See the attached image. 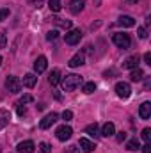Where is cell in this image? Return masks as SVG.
<instances>
[{
  "instance_id": "cell-26",
  "label": "cell",
  "mask_w": 151,
  "mask_h": 153,
  "mask_svg": "<svg viewBox=\"0 0 151 153\" xmlns=\"http://www.w3.org/2000/svg\"><path fill=\"white\" fill-rule=\"evenodd\" d=\"M39 153H52V146L48 143H41L39 144Z\"/></svg>"
},
{
  "instance_id": "cell-3",
  "label": "cell",
  "mask_w": 151,
  "mask_h": 153,
  "mask_svg": "<svg viewBox=\"0 0 151 153\" xmlns=\"http://www.w3.org/2000/svg\"><path fill=\"white\" fill-rule=\"evenodd\" d=\"M5 89H7L9 93L18 94V93L21 91V80H20L18 76H14V75H9L7 78H5Z\"/></svg>"
},
{
  "instance_id": "cell-23",
  "label": "cell",
  "mask_w": 151,
  "mask_h": 153,
  "mask_svg": "<svg viewBox=\"0 0 151 153\" xmlns=\"http://www.w3.org/2000/svg\"><path fill=\"white\" fill-rule=\"evenodd\" d=\"M48 7L52 13H59L62 9V4H61V0H48Z\"/></svg>"
},
{
  "instance_id": "cell-24",
  "label": "cell",
  "mask_w": 151,
  "mask_h": 153,
  "mask_svg": "<svg viewBox=\"0 0 151 153\" xmlns=\"http://www.w3.org/2000/svg\"><path fill=\"white\" fill-rule=\"evenodd\" d=\"M139 148H141L139 139H130V141L126 143V150H128V152H137Z\"/></svg>"
},
{
  "instance_id": "cell-34",
  "label": "cell",
  "mask_w": 151,
  "mask_h": 153,
  "mask_svg": "<svg viewBox=\"0 0 151 153\" xmlns=\"http://www.w3.org/2000/svg\"><path fill=\"white\" fill-rule=\"evenodd\" d=\"M66 153H80V148H78L76 144H71V146L66 148Z\"/></svg>"
},
{
  "instance_id": "cell-10",
  "label": "cell",
  "mask_w": 151,
  "mask_h": 153,
  "mask_svg": "<svg viewBox=\"0 0 151 153\" xmlns=\"http://www.w3.org/2000/svg\"><path fill=\"white\" fill-rule=\"evenodd\" d=\"M78 146H80V150L84 153H93L96 150V144L93 143V141H89V139H85V137H80V141H78Z\"/></svg>"
},
{
  "instance_id": "cell-9",
  "label": "cell",
  "mask_w": 151,
  "mask_h": 153,
  "mask_svg": "<svg viewBox=\"0 0 151 153\" xmlns=\"http://www.w3.org/2000/svg\"><path fill=\"white\" fill-rule=\"evenodd\" d=\"M34 150H36L34 141H21V143L16 146V152L18 153H34Z\"/></svg>"
},
{
  "instance_id": "cell-16",
  "label": "cell",
  "mask_w": 151,
  "mask_h": 153,
  "mask_svg": "<svg viewBox=\"0 0 151 153\" xmlns=\"http://www.w3.org/2000/svg\"><path fill=\"white\" fill-rule=\"evenodd\" d=\"M117 23H119L121 27H126V29H130V27H135V20H133L132 16H126V14H123V16H119V20H117Z\"/></svg>"
},
{
  "instance_id": "cell-40",
  "label": "cell",
  "mask_w": 151,
  "mask_h": 153,
  "mask_svg": "<svg viewBox=\"0 0 151 153\" xmlns=\"http://www.w3.org/2000/svg\"><path fill=\"white\" fill-rule=\"evenodd\" d=\"M0 66H2V55H0Z\"/></svg>"
},
{
  "instance_id": "cell-2",
  "label": "cell",
  "mask_w": 151,
  "mask_h": 153,
  "mask_svg": "<svg viewBox=\"0 0 151 153\" xmlns=\"http://www.w3.org/2000/svg\"><path fill=\"white\" fill-rule=\"evenodd\" d=\"M112 41L117 48H123V50H128V48L132 46V38H130V34H124V32H115L112 36Z\"/></svg>"
},
{
  "instance_id": "cell-37",
  "label": "cell",
  "mask_w": 151,
  "mask_h": 153,
  "mask_svg": "<svg viewBox=\"0 0 151 153\" xmlns=\"http://www.w3.org/2000/svg\"><path fill=\"white\" fill-rule=\"evenodd\" d=\"M144 62H146L148 66H151V53H150V52H146V53H144Z\"/></svg>"
},
{
  "instance_id": "cell-22",
  "label": "cell",
  "mask_w": 151,
  "mask_h": 153,
  "mask_svg": "<svg viewBox=\"0 0 151 153\" xmlns=\"http://www.w3.org/2000/svg\"><path fill=\"white\" fill-rule=\"evenodd\" d=\"M48 82L52 84V85H57L59 82H61V71L55 68V70H52V73H50V76H48Z\"/></svg>"
},
{
  "instance_id": "cell-14",
  "label": "cell",
  "mask_w": 151,
  "mask_h": 153,
  "mask_svg": "<svg viewBox=\"0 0 151 153\" xmlns=\"http://www.w3.org/2000/svg\"><path fill=\"white\" fill-rule=\"evenodd\" d=\"M50 20H52L57 27H62V29H66V30H70V29H71V25H73V23H71V20H64V18H59V16H52Z\"/></svg>"
},
{
  "instance_id": "cell-4",
  "label": "cell",
  "mask_w": 151,
  "mask_h": 153,
  "mask_svg": "<svg viewBox=\"0 0 151 153\" xmlns=\"http://www.w3.org/2000/svg\"><path fill=\"white\" fill-rule=\"evenodd\" d=\"M80 39H82V30H80V29H70V30L66 32V36H64L66 45H70V46L78 45V43H80Z\"/></svg>"
},
{
  "instance_id": "cell-7",
  "label": "cell",
  "mask_w": 151,
  "mask_h": 153,
  "mask_svg": "<svg viewBox=\"0 0 151 153\" xmlns=\"http://www.w3.org/2000/svg\"><path fill=\"white\" fill-rule=\"evenodd\" d=\"M57 119H59V116L55 114V112H50V114H46L41 121H39V126H41L43 130H48V128H52V125H55Z\"/></svg>"
},
{
  "instance_id": "cell-20",
  "label": "cell",
  "mask_w": 151,
  "mask_h": 153,
  "mask_svg": "<svg viewBox=\"0 0 151 153\" xmlns=\"http://www.w3.org/2000/svg\"><path fill=\"white\" fill-rule=\"evenodd\" d=\"M144 71L141 70V68H135V70H132V73H130V80L132 82H141L142 78H144Z\"/></svg>"
},
{
  "instance_id": "cell-11",
  "label": "cell",
  "mask_w": 151,
  "mask_h": 153,
  "mask_svg": "<svg viewBox=\"0 0 151 153\" xmlns=\"http://www.w3.org/2000/svg\"><path fill=\"white\" fill-rule=\"evenodd\" d=\"M84 64H85V55H84L82 52L75 53V55L70 59V62H68L70 68H78V66H84Z\"/></svg>"
},
{
  "instance_id": "cell-32",
  "label": "cell",
  "mask_w": 151,
  "mask_h": 153,
  "mask_svg": "<svg viewBox=\"0 0 151 153\" xmlns=\"http://www.w3.org/2000/svg\"><path fill=\"white\" fill-rule=\"evenodd\" d=\"M57 38H59V32H57V30H50V32L46 34V39H48V41H55Z\"/></svg>"
},
{
  "instance_id": "cell-38",
  "label": "cell",
  "mask_w": 151,
  "mask_h": 153,
  "mask_svg": "<svg viewBox=\"0 0 151 153\" xmlns=\"http://www.w3.org/2000/svg\"><path fill=\"white\" fill-rule=\"evenodd\" d=\"M142 153H151V143H146L142 146Z\"/></svg>"
},
{
  "instance_id": "cell-28",
  "label": "cell",
  "mask_w": 151,
  "mask_h": 153,
  "mask_svg": "<svg viewBox=\"0 0 151 153\" xmlns=\"http://www.w3.org/2000/svg\"><path fill=\"white\" fill-rule=\"evenodd\" d=\"M34 98H32V94H23L21 98H20V102L18 103H21V105H25V103H30Z\"/></svg>"
},
{
  "instance_id": "cell-25",
  "label": "cell",
  "mask_w": 151,
  "mask_h": 153,
  "mask_svg": "<svg viewBox=\"0 0 151 153\" xmlns=\"http://www.w3.org/2000/svg\"><path fill=\"white\" fill-rule=\"evenodd\" d=\"M82 91H84L85 94H91V93L96 91V84H94V82H85V84L82 85Z\"/></svg>"
},
{
  "instance_id": "cell-17",
  "label": "cell",
  "mask_w": 151,
  "mask_h": 153,
  "mask_svg": "<svg viewBox=\"0 0 151 153\" xmlns=\"http://www.w3.org/2000/svg\"><path fill=\"white\" fill-rule=\"evenodd\" d=\"M11 121V112L5 109H0V130H4Z\"/></svg>"
},
{
  "instance_id": "cell-12",
  "label": "cell",
  "mask_w": 151,
  "mask_h": 153,
  "mask_svg": "<svg viewBox=\"0 0 151 153\" xmlns=\"http://www.w3.org/2000/svg\"><path fill=\"white\" fill-rule=\"evenodd\" d=\"M139 62H141V57H139V55H130V57L123 62V68H126V70H135V68H139Z\"/></svg>"
},
{
  "instance_id": "cell-31",
  "label": "cell",
  "mask_w": 151,
  "mask_h": 153,
  "mask_svg": "<svg viewBox=\"0 0 151 153\" xmlns=\"http://www.w3.org/2000/svg\"><path fill=\"white\" fill-rule=\"evenodd\" d=\"M5 43H7V32L2 30L0 32V48H5Z\"/></svg>"
},
{
  "instance_id": "cell-35",
  "label": "cell",
  "mask_w": 151,
  "mask_h": 153,
  "mask_svg": "<svg viewBox=\"0 0 151 153\" xmlns=\"http://www.w3.org/2000/svg\"><path fill=\"white\" fill-rule=\"evenodd\" d=\"M16 112H18V116H25V107L21 105V103H16Z\"/></svg>"
},
{
  "instance_id": "cell-6",
  "label": "cell",
  "mask_w": 151,
  "mask_h": 153,
  "mask_svg": "<svg viewBox=\"0 0 151 153\" xmlns=\"http://www.w3.org/2000/svg\"><path fill=\"white\" fill-rule=\"evenodd\" d=\"M55 135H57L59 141H68V139H71V135H73V128H71L70 125H61V126L55 130Z\"/></svg>"
},
{
  "instance_id": "cell-29",
  "label": "cell",
  "mask_w": 151,
  "mask_h": 153,
  "mask_svg": "<svg viewBox=\"0 0 151 153\" xmlns=\"http://www.w3.org/2000/svg\"><path fill=\"white\" fill-rule=\"evenodd\" d=\"M9 14H11V11H9L7 7H0V22H4Z\"/></svg>"
},
{
  "instance_id": "cell-30",
  "label": "cell",
  "mask_w": 151,
  "mask_h": 153,
  "mask_svg": "<svg viewBox=\"0 0 151 153\" xmlns=\"http://www.w3.org/2000/svg\"><path fill=\"white\" fill-rule=\"evenodd\" d=\"M137 34H139L141 39H146L148 38V29H146V27H139V29H137Z\"/></svg>"
},
{
  "instance_id": "cell-36",
  "label": "cell",
  "mask_w": 151,
  "mask_h": 153,
  "mask_svg": "<svg viewBox=\"0 0 151 153\" xmlns=\"http://www.w3.org/2000/svg\"><path fill=\"white\" fill-rule=\"evenodd\" d=\"M115 139H117V141H119V143H123V141H124V139H126V132H119V134H117V137H115Z\"/></svg>"
},
{
  "instance_id": "cell-39",
  "label": "cell",
  "mask_w": 151,
  "mask_h": 153,
  "mask_svg": "<svg viewBox=\"0 0 151 153\" xmlns=\"http://www.w3.org/2000/svg\"><path fill=\"white\" fill-rule=\"evenodd\" d=\"M137 2H139V0H123V4H124V5H135Z\"/></svg>"
},
{
  "instance_id": "cell-15",
  "label": "cell",
  "mask_w": 151,
  "mask_h": 153,
  "mask_svg": "<svg viewBox=\"0 0 151 153\" xmlns=\"http://www.w3.org/2000/svg\"><path fill=\"white\" fill-rule=\"evenodd\" d=\"M139 116H141V119H150V116H151V102H144V103L141 105V109H139Z\"/></svg>"
},
{
  "instance_id": "cell-18",
  "label": "cell",
  "mask_w": 151,
  "mask_h": 153,
  "mask_svg": "<svg viewBox=\"0 0 151 153\" xmlns=\"http://www.w3.org/2000/svg\"><path fill=\"white\" fill-rule=\"evenodd\" d=\"M114 134H115V126H114V123H105L103 128H101V132H100V135H103V137H112Z\"/></svg>"
},
{
  "instance_id": "cell-33",
  "label": "cell",
  "mask_w": 151,
  "mask_h": 153,
  "mask_svg": "<svg viewBox=\"0 0 151 153\" xmlns=\"http://www.w3.org/2000/svg\"><path fill=\"white\" fill-rule=\"evenodd\" d=\"M62 119H64V121H71V119H73V112H71V111H64V112H62Z\"/></svg>"
},
{
  "instance_id": "cell-19",
  "label": "cell",
  "mask_w": 151,
  "mask_h": 153,
  "mask_svg": "<svg viewBox=\"0 0 151 153\" xmlns=\"http://www.w3.org/2000/svg\"><path fill=\"white\" fill-rule=\"evenodd\" d=\"M36 84H38L36 73H27V75L23 76V85H25V87H34Z\"/></svg>"
},
{
  "instance_id": "cell-8",
  "label": "cell",
  "mask_w": 151,
  "mask_h": 153,
  "mask_svg": "<svg viewBox=\"0 0 151 153\" xmlns=\"http://www.w3.org/2000/svg\"><path fill=\"white\" fill-rule=\"evenodd\" d=\"M46 66H48V59L44 55H39L38 59L34 61V73L36 75H41L46 71Z\"/></svg>"
},
{
  "instance_id": "cell-41",
  "label": "cell",
  "mask_w": 151,
  "mask_h": 153,
  "mask_svg": "<svg viewBox=\"0 0 151 153\" xmlns=\"http://www.w3.org/2000/svg\"><path fill=\"white\" fill-rule=\"evenodd\" d=\"M0 152H2V148H0Z\"/></svg>"
},
{
  "instance_id": "cell-13",
  "label": "cell",
  "mask_w": 151,
  "mask_h": 153,
  "mask_svg": "<svg viewBox=\"0 0 151 153\" xmlns=\"http://www.w3.org/2000/svg\"><path fill=\"white\" fill-rule=\"evenodd\" d=\"M84 5H85V0H71L70 2V11L73 14H80L84 11Z\"/></svg>"
},
{
  "instance_id": "cell-21",
  "label": "cell",
  "mask_w": 151,
  "mask_h": 153,
  "mask_svg": "<svg viewBox=\"0 0 151 153\" xmlns=\"http://www.w3.org/2000/svg\"><path fill=\"white\" fill-rule=\"evenodd\" d=\"M85 134H89L91 137H98V135H100V128H98V125H96V123L87 125V126H85Z\"/></svg>"
},
{
  "instance_id": "cell-1",
  "label": "cell",
  "mask_w": 151,
  "mask_h": 153,
  "mask_svg": "<svg viewBox=\"0 0 151 153\" xmlns=\"http://www.w3.org/2000/svg\"><path fill=\"white\" fill-rule=\"evenodd\" d=\"M61 84H62V89H64L66 93H71V91H75L76 87L82 84V76L76 75V73H70V75L62 76Z\"/></svg>"
},
{
  "instance_id": "cell-5",
  "label": "cell",
  "mask_w": 151,
  "mask_h": 153,
  "mask_svg": "<svg viewBox=\"0 0 151 153\" xmlns=\"http://www.w3.org/2000/svg\"><path fill=\"white\" fill-rule=\"evenodd\" d=\"M114 91H115V94H117L119 98H123V100L130 98V94H132V87H130L128 82H117L115 87H114Z\"/></svg>"
},
{
  "instance_id": "cell-27",
  "label": "cell",
  "mask_w": 151,
  "mask_h": 153,
  "mask_svg": "<svg viewBox=\"0 0 151 153\" xmlns=\"http://www.w3.org/2000/svg\"><path fill=\"white\" fill-rule=\"evenodd\" d=\"M141 137H142L146 143H150V141H151V128H144V130H142V134H141Z\"/></svg>"
}]
</instances>
